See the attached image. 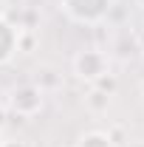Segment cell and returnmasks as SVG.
<instances>
[{
	"mask_svg": "<svg viewBox=\"0 0 144 147\" xmlns=\"http://www.w3.org/2000/svg\"><path fill=\"white\" fill-rule=\"evenodd\" d=\"M110 6L113 0H59V11L82 26H99L108 17Z\"/></svg>",
	"mask_w": 144,
	"mask_h": 147,
	"instance_id": "6da1fadb",
	"label": "cell"
},
{
	"mask_svg": "<svg viewBox=\"0 0 144 147\" xmlns=\"http://www.w3.org/2000/svg\"><path fill=\"white\" fill-rule=\"evenodd\" d=\"M71 65H73L76 79L96 85L102 76L110 74V57L105 54V51H99V48H88V51H79V54L73 57Z\"/></svg>",
	"mask_w": 144,
	"mask_h": 147,
	"instance_id": "7a4b0ae2",
	"label": "cell"
},
{
	"mask_svg": "<svg viewBox=\"0 0 144 147\" xmlns=\"http://www.w3.org/2000/svg\"><path fill=\"white\" fill-rule=\"evenodd\" d=\"M42 102H45V91L37 88L34 82H23L14 91L9 93V110L17 113L23 119H31L42 110Z\"/></svg>",
	"mask_w": 144,
	"mask_h": 147,
	"instance_id": "3957f363",
	"label": "cell"
},
{
	"mask_svg": "<svg viewBox=\"0 0 144 147\" xmlns=\"http://www.w3.org/2000/svg\"><path fill=\"white\" fill-rule=\"evenodd\" d=\"M17 26L11 23V20H6V17H0V65H6L11 57L17 54Z\"/></svg>",
	"mask_w": 144,
	"mask_h": 147,
	"instance_id": "277c9868",
	"label": "cell"
},
{
	"mask_svg": "<svg viewBox=\"0 0 144 147\" xmlns=\"http://www.w3.org/2000/svg\"><path fill=\"white\" fill-rule=\"evenodd\" d=\"M76 147H116V144H113L110 133H102V130H90V133H85V136L76 142Z\"/></svg>",
	"mask_w": 144,
	"mask_h": 147,
	"instance_id": "5b68a950",
	"label": "cell"
},
{
	"mask_svg": "<svg viewBox=\"0 0 144 147\" xmlns=\"http://www.w3.org/2000/svg\"><path fill=\"white\" fill-rule=\"evenodd\" d=\"M108 96H110V93L99 91V88H93V91H90V96H88V105H90L93 110H105V108H108Z\"/></svg>",
	"mask_w": 144,
	"mask_h": 147,
	"instance_id": "8992f818",
	"label": "cell"
},
{
	"mask_svg": "<svg viewBox=\"0 0 144 147\" xmlns=\"http://www.w3.org/2000/svg\"><path fill=\"white\" fill-rule=\"evenodd\" d=\"M3 147H26V144H23V142H6V139H3Z\"/></svg>",
	"mask_w": 144,
	"mask_h": 147,
	"instance_id": "52a82bcc",
	"label": "cell"
},
{
	"mask_svg": "<svg viewBox=\"0 0 144 147\" xmlns=\"http://www.w3.org/2000/svg\"><path fill=\"white\" fill-rule=\"evenodd\" d=\"M136 3H139V6H141V9H144V0H136Z\"/></svg>",
	"mask_w": 144,
	"mask_h": 147,
	"instance_id": "ba28073f",
	"label": "cell"
},
{
	"mask_svg": "<svg viewBox=\"0 0 144 147\" xmlns=\"http://www.w3.org/2000/svg\"><path fill=\"white\" fill-rule=\"evenodd\" d=\"M0 147H3V136H0Z\"/></svg>",
	"mask_w": 144,
	"mask_h": 147,
	"instance_id": "9c48e42d",
	"label": "cell"
},
{
	"mask_svg": "<svg viewBox=\"0 0 144 147\" xmlns=\"http://www.w3.org/2000/svg\"><path fill=\"white\" fill-rule=\"evenodd\" d=\"M141 93H144V82H141Z\"/></svg>",
	"mask_w": 144,
	"mask_h": 147,
	"instance_id": "30bf717a",
	"label": "cell"
}]
</instances>
